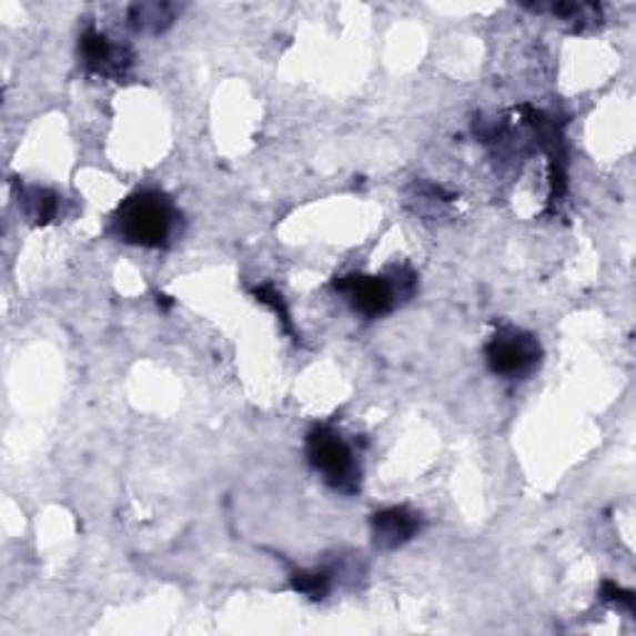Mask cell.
I'll list each match as a JSON object with an SVG mask.
<instances>
[{"label": "cell", "instance_id": "obj_1", "mask_svg": "<svg viewBox=\"0 0 636 636\" xmlns=\"http://www.w3.org/2000/svg\"><path fill=\"white\" fill-rule=\"evenodd\" d=\"M180 210L164 192L140 190L124 200L112 216V229L124 244L166 249L180 232Z\"/></svg>", "mask_w": 636, "mask_h": 636}, {"label": "cell", "instance_id": "obj_2", "mask_svg": "<svg viewBox=\"0 0 636 636\" xmlns=\"http://www.w3.org/2000/svg\"><path fill=\"white\" fill-rule=\"evenodd\" d=\"M415 274L411 269H393L391 276L351 274L333 281V289L349 299L353 311L366 319H381L398 306L401 296L415 291Z\"/></svg>", "mask_w": 636, "mask_h": 636}, {"label": "cell", "instance_id": "obj_3", "mask_svg": "<svg viewBox=\"0 0 636 636\" xmlns=\"http://www.w3.org/2000/svg\"><path fill=\"white\" fill-rule=\"evenodd\" d=\"M306 457L311 467L326 483L343 495L359 493L361 487V465L353 453L351 443L331 425H316L306 435Z\"/></svg>", "mask_w": 636, "mask_h": 636}, {"label": "cell", "instance_id": "obj_4", "mask_svg": "<svg viewBox=\"0 0 636 636\" xmlns=\"http://www.w3.org/2000/svg\"><path fill=\"white\" fill-rule=\"evenodd\" d=\"M487 369L503 378H525L539 366L542 346L529 331L503 326L485 346Z\"/></svg>", "mask_w": 636, "mask_h": 636}, {"label": "cell", "instance_id": "obj_5", "mask_svg": "<svg viewBox=\"0 0 636 636\" xmlns=\"http://www.w3.org/2000/svg\"><path fill=\"white\" fill-rule=\"evenodd\" d=\"M80 55L85 68L92 75L110 78V80H124L130 75L134 65V53L122 43H112V40L100 33L98 28H88L80 38Z\"/></svg>", "mask_w": 636, "mask_h": 636}, {"label": "cell", "instance_id": "obj_6", "mask_svg": "<svg viewBox=\"0 0 636 636\" xmlns=\"http://www.w3.org/2000/svg\"><path fill=\"white\" fill-rule=\"evenodd\" d=\"M373 542L378 549H398L418 535L423 523L408 507H385L371 517Z\"/></svg>", "mask_w": 636, "mask_h": 636}, {"label": "cell", "instance_id": "obj_7", "mask_svg": "<svg viewBox=\"0 0 636 636\" xmlns=\"http://www.w3.org/2000/svg\"><path fill=\"white\" fill-rule=\"evenodd\" d=\"M16 194H18V206L30 219V224L46 226L58 216L60 196L53 190H46V186L38 184L16 182Z\"/></svg>", "mask_w": 636, "mask_h": 636}, {"label": "cell", "instance_id": "obj_8", "mask_svg": "<svg viewBox=\"0 0 636 636\" xmlns=\"http://www.w3.org/2000/svg\"><path fill=\"white\" fill-rule=\"evenodd\" d=\"M176 13H180V8L174 3H134L130 8L128 20L138 33L158 36L174 23Z\"/></svg>", "mask_w": 636, "mask_h": 636}, {"label": "cell", "instance_id": "obj_9", "mask_svg": "<svg viewBox=\"0 0 636 636\" xmlns=\"http://www.w3.org/2000/svg\"><path fill=\"white\" fill-rule=\"evenodd\" d=\"M529 10H537V13H549L559 20H565L575 30H587L599 26L602 20V8L594 3H549V6H527Z\"/></svg>", "mask_w": 636, "mask_h": 636}, {"label": "cell", "instance_id": "obj_10", "mask_svg": "<svg viewBox=\"0 0 636 636\" xmlns=\"http://www.w3.org/2000/svg\"><path fill=\"white\" fill-rule=\"evenodd\" d=\"M291 589L304 597L321 602L331 592V575L326 569H299L291 575Z\"/></svg>", "mask_w": 636, "mask_h": 636}, {"label": "cell", "instance_id": "obj_11", "mask_svg": "<svg viewBox=\"0 0 636 636\" xmlns=\"http://www.w3.org/2000/svg\"><path fill=\"white\" fill-rule=\"evenodd\" d=\"M252 294H254V299L259 301V304H264V306H269L271 311H274V314L279 316V321L284 323V331L289 333V336H294V341H299L296 331H294V323H291L289 306H286L284 296H281V291H276L271 284H262V286H254Z\"/></svg>", "mask_w": 636, "mask_h": 636}, {"label": "cell", "instance_id": "obj_12", "mask_svg": "<svg viewBox=\"0 0 636 636\" xmlns=\"http://www.w3.org/2000/svg\"><path fill=\"white\" fill-rule=\"evenodd\" d=\"M602 599L604 602H617V604H622V607H627L629 612H634V592L622 589L619 584H614V582L602 584Z\"/></svg>", "mask_w": 636, "mask_h": 636}]
</instances>
